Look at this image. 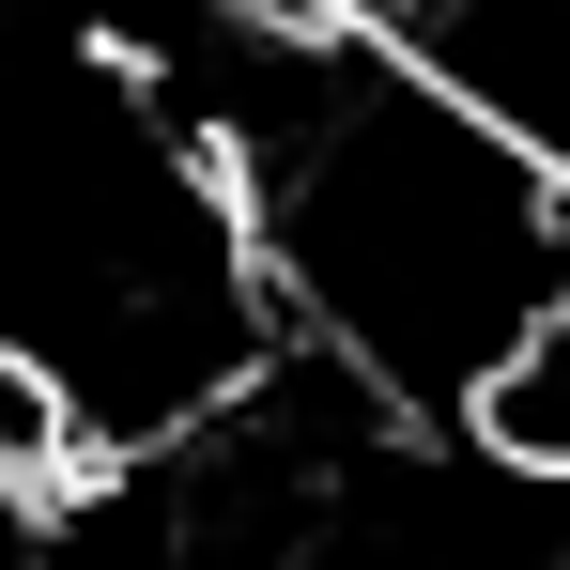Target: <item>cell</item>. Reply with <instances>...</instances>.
<instances>
[{
  "mask_svg": "<svg viewBox=\"0 0 570 570\" xmlns=\"http://www.w3.org/2000/svg\"><path fill=\"white\" fill-rule=\"evenodd\" d=\"M247 200L263 293L308 355L385 416H463L570 308V170L524 155L416 47L324 31L308 0H232V31L170 78Z\"/></svg>",
  "mask_w": 570,
  "mask_h": 570,
  "instance_id": "1",
  "label": "cell"
}]
</instances>
